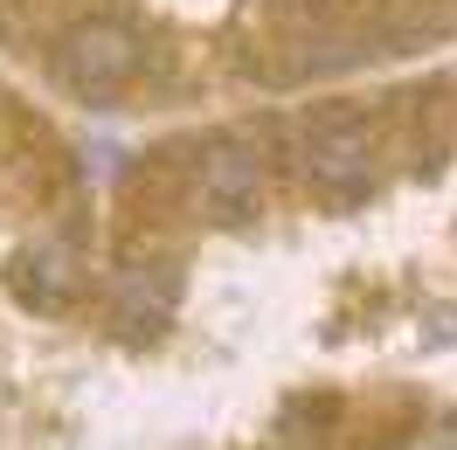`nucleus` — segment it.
Returning a JSON list of instances; mask_svg holds the SVG:
<instances>
[{"label": "nucleus", "instance_id": "obj_1", "mask_svg": "<svg viewBox=\"0 0 457 450\" xmlns=\"http://www.w3.org/2000/svg\"><path fill=\"white\" fill-rule=\"evenodd\" d=\"M7 291H14L29 312H62V305H70V291H77V263H70L62 243H35V250L14 256Z\"/></svg>", "mask_w": 457, "mask_h": 450}, {"label": "nucleus", "instance_id": "obj_3", "mask_svg": "<svg viewBox=\"0 0 457 450\" xmlns=\"http://www.w3.org/2000/svg\"><path fill=\"white\" fill-rule=\"evenodd\" d=\"M451 450H457V422H451Z\"/></svg>", "mask_w": 457, "mask_h": 450}, {"label": "nucleus", "instance_id": "obj_2", "mask_svg": "<svg viewBox=\"0 0 457 450\" xmlns=\"http://www.w3.org/2000/svg\"><path fill=\"white\" fill-rule=\"evenodd\" d=\"M257 160L250 153H236V146H215L208 160H201V195L208 201H222V208H250L257 201Z\"/></svg>", "mask_w": 457, "mask_h": 450}]
</instances>
